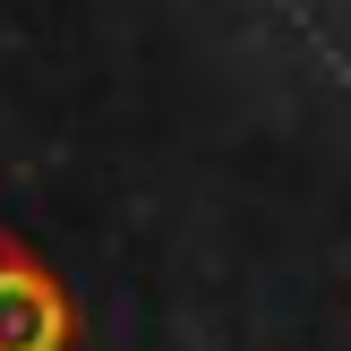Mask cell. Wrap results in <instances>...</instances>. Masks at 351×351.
I'll use <instances>...</instances> for the list:
<instances>
[{"mask_svg": "<svg viewBox=\"0 0 351 351\" xmlns=\"http://www.w3.org/2000/svg\"><path fill=\"white\" fill-rule=\"evenodd\" d=\"M0 351H77V300L34 240L0 223Z\"/></svg>", "mask_w": 351, "mask_h": 351, "instance_id": "cell-1", "label": "cell"}]
</instances>
